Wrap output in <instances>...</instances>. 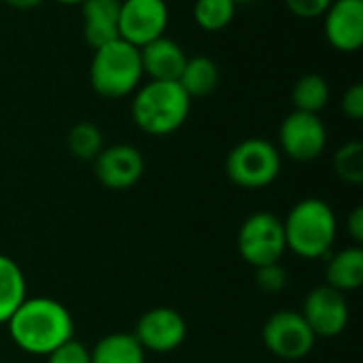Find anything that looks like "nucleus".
I'll use <instances>...</instances> for the list:
<instances>
[{
	"mask_svg": "<svg viewBox=\"0 0 363 363\" xmlns=\"http://www.w3.org/2000/svg\"><path fill=\"white\" fill-rule=\"evenodd\" d=\"M13 345L34 357H47L57 347L74 338V319L70 311L49 298H26L4 323Z\"/></svg>",
	"mask_w": 363,
	"mask_h": 363,
	"instance_id": "nucleus-1",
	"label": "nucleus"
},
{
	"mask_svg": "<svg viewBox=\"0 0 363 363\" xmlns=\"http://www.w3.org/2000/svg\"><path fill=\"white\" fill-rule=\"evenodd\" d=\"M191 102L179 81H145L132 94L130 115L147 136H170L187 121Z\"/></svg>",
	"mask_w": 363,
	"mask_h": 363,
	"instance_id": "nucleus-2",
	"label": "nucleus"
},
{
	"mask_svg": "<svg viewBox=\"0 0 363 363\" xmlns=\"http://www.w3.org/2000/svg\"><path fill=\"white\" fill-rule=\"evenodd\" d=\"M287 251L302 259H325L338 236L334 208L321 198H304L283 219Z\"/></svg>",
	"mask_w": 363,
	"mask_h": 363,
	"instance_id": "nucleus-3",
	"label": "nucleus"
},
{
	"mask_svg": "<svg viewBox=\"0 0 363 363\" xmlns=\"http://www.w3.org/2000/svg\"><path fill=\"white\" fill-rule=\"evenodd\" d=\"M145 72L140 64V51L115 38L98 49H94L89 62V85L106 100H121L132 96L143 83Z\"/></svg>",
	"mask_w": 363,
	"mask_h": 363,
	"instance_id": "nucleus-4",
	"label": "nucleus"
},
{
	"mask_svg": "<svg viewBox=\"0 0 363 363\" xmlns=\"http://www.w3.org/2000/svg\"><path fill=\"white\" fill-rule=\"evenodd\" d=\"M283 170L279 147L266 138H245L225 157V174L240 189L270 187Z\"/></svg>",
	"mask_w": 363,
	"mask_h": 363,
	"instance_id": "nucleus-5",
	"label": "nucleus"
},
{
	"mask_svg": "<svg viewBox=\"0 0 363 363\" xmlns=\"http://www.w3.org/2000/svg\"><path fill=\"white\" fill-rule=\"evenodd\" d=\"M238 255L253 268L277 264L287 251L283 219L270 211H257L249 215L236 236Z\"/></svg>",
	"mask_w": 363,
	"mask_h": 363,
	"instance_id": "nucleus-6",
	"label": "nucleus"
},
{
	"mask_svg": "<svg viewBox=\"0 0 363 363\" xmlns=\"http://www.w3.org/2000/svg\"><path fill=\"white\" fill-rule=\"evenodd\" d=\"M264 347L283 362H300L315 349L317 336L300 315V311H277L262 328Z\"/></svg>",
	"mask_w": 363,
	"mask_h": 363,
	"instance_id": "nucleus-7",
	"label": "nucleus"
},
{
	"mask_svg": "<svg viewBox=\"0 0 363 363\" xmlns=\"http://www.w3.org/2000/svg\"><path fill=\"white\" fill-rule=\"evenodd\" d=\"M279 151L281 155L308 164L319 160L328 149V128L319 115L291 111L279 128Z\"/></svg>",
	"mask_w": 363,
	"mask_h": 363,
	"instance_id": "nucleus-8",
	"label": "nucleus"
},
{
	"mask_svg": "<svg viewBox=\"0 0 363 363\" xmlns=\"http://www.w3.org/2000/svg\"><path fill=\"white\" fill-rule=\"evenodd\" d=\"M170 9L166 0H121L119 6V38L136 49L166 36Z\"/></svg>",
	"mask_w": 363,
	"mask_h": 363,
	"instance_id": "nucleus-9",
	"label": "nucleus"
},
{
	"mask_svg": "<svg viewBox=\"0 0 363 363\" xmlns=\"http://www.w3.org/2000/svg\"><path fill=\"white\" fill-rule=\"evenodd\" d=\"M132 336L145 349V353H172L183 347L187 338L185 317L170 306H155L140 315Z\"/></svg>",
	"mask_w": 363,
	"mask_h": 363,
	"instance_id": "nucleus-10",
	"label": "nucleus"
},
{
	"mask_svg": "<svg viewBox=\"0 0 363 363\" xmlns=\"http://www.w3.org/2000/svg\"><path fill=\"white\" fill-rule=\"evenodd\" d=\"M300 315L317 338H336L347 330L351 308L347 294L330 285H319L306 294Z\"/></svg>",
	"mask_w": 363,
	"mask_h": 363,
	"instance_id": "nucleus-11",
	"label": "nucleus"
},
{
	"mask_svg": "<svg viewBox=\"0 0 363 363\" xmlns=\"http://www.w3.org/2000/svg\"><path fill=\"white\" fill-rule=\"evenodd\" d=\"M145 155L138 147L117 143L104 147L94 160V172L102 187L113 191H125L134 187L145 174Z\"/></svg>",
	"mask_w": 363,
	"mask_h": 363,
	"instance_id": "nucleus-12",
	"label": "nucleus"
},
{
	"mask_svg": "<svg viewBox=\"0 0 363 363\" xmlns=\"http://www.w3.org/2000/svg\"><path fill=\"white\" fill-rule=\"evenodd\" d=\"M323 36L340 53H357L363 45V0H334L323 13Z\"/></svg>",
	"mask_w": 363,
	"mask_h": 363,
	"instance_id": "nucleus-13",
	"label": "nucleus"
},
{
	"mask_svg": "<svg viewBox=\"0 0 363 363\" xmlns=\"http://www.w3.org/2000/svg\"><path fill=\"white\" fill-rule=\"evenodd\" d=\"M138 51L143 72L145 77H149V81H179L187 55L177 40L160 36L149 45L140 47Z\"/></svg>",
	"mask_w": 363,
	"mask_h": 363,
	"instance_id": "nucleus-14",
	"label": "nucleus"
},
{
	"mask_svg": "<svg viewBox=\"0 0 363 363\" xmlns=\"http://www.w3.org/2000/svg\"><path fill=\"white\" fill-rule=\"evenodd\" d=\"M79 6L83 19V38L91 49L119 38L121 0H83Z\"/></svg>",
	"mask_w": 363,
	"mask_h": 363,
	"instance_id": "nucleus-15",
	"label": "nucleus"
},
{
	"mask_svg": "<svg viewBox=\"0 0 363 363\" xmlns=\"http://www.w3.org/2000/svg\"><path fill=\"white\" fill-rule=\"evenodd\" d=\"M325 264V285L338 289L340 294L357 291L363 285V249L353 245L330 253Z\"/></svg>",
	"mask_w": 363,
	"mask_h": 363,
	"instance_id": "nucleus-16",
	"label": "nucleus"
},
{
	"mask_svg": "<svg viewBox=\"0 0 363 363\" xmlns=\"http://www.w3.org/2000/svg\"><path fill=\"white\" fill-rule=\"evenodd\" d=\"M26 298L28 283L23 270L13 257L0 253V325L11 319V315L21 306Z\"/></svg>",
	"mask_w": 363,
	"mask_h": 363,
	"instance_id": "nucleus-17",
	"label": "nucleus"
},
{
	"mask_svg": "<svg viewBox=\"0 0 363 363\" xmlns=\"http://www.w3.org/2000/svg\"><path fill=\"white\" fill-rule=\"evenodd\" d=\"M91 363H145V349L132 334L113 332L89 349Z\"/></svg>",
	"mask_w": 363,
	"mask_h": 363,
	"instance_id": "nucleus-18",
	"label": "nucleus"
},
{
	"mask_svg": "<svg viewBox=\"0 0 363 363\" xmlns=\"http://www.w3.org/2000/svg\"><path fill=\"white\" fill-rule=\"evenodd\" d=\"M219 79H221V72L215 60L206 55H194V57H187L183 72L179 77V85L194 100V98H204L213 94L219 85Z\"/></svg>",
	"mask_w": 363,
	"mask_h": 363,
	"instance_id": "nucleus-19",
	"label": "nucleus"
},
{
	"mask_svg": "<svg viewBox=\"0 0 363 363\" xmlns=\"http://www.w3.org/2000/svg\"><path fill=\"white\" fill-rule=\"evenodd\" d=\"M330 96H332V89H330L328 79L317 72H308L300 77L291 87L294 111H302V113L319 115L330 104Z\"/></svg>",
	"mask_w": 363,
	"mask_h": 363,
	"instance_id": "nucleus-20",
	"label": "nucleus"
},
{
	"mask_svg": "<svg viewBox=\"0 0 363 363\" xmlns=\"http://www.w3.org/2000/svg\"><path fill=\"white\" fill-rule=\"evenodd\" d=\"M66 147L72 157H77L81 162H94L98 157V153L104 149L102 130L91 121H79L68 130Z\"/></svg>",
	"mask_w": 363,
	"mask_h": 363,
	"instance_id": "nucleus-21",
	"label": "nucleus"
},
{
	"mask_svg": "<svg viewBox=\"0 0 363 363\" xmlns=\"http://www.w3.org/2000/svg\"><path fill=\"white\" fill-rule=\"evenodd\" d=\"M236 9L232 0H196L194 21L204 32H221L234 21Z\"/></svg>",
	"mask_w": 363,
	"mask_h": 363,
	"instance_id": "nucleus-22",
	"label": "nucleus"
},
{
	"mask_svg": "<svg viewBox=\"0 0 363 363\" xmlns=\"http://www.w3.org/2000/svg\"><path fill=\"white\" fill-rule=\"evenodd\" d=\"M334 172L342 183L362 185L363 183V145L359 140L345 143L334 153Z\"/></svg>",
	"mask_w": 363,
	"mask_h": 363,
	"instance_id": "nucleus-23",
	"label": "nucleus"
},
{
	"mask_svg": "<svg viewBox=\"0 0 363 363\" xmlns=\"http://www.w3.org/2000/svg\"><path fill=\"white\" fill-rule=\"evenodd\" d=\"M287 270L281 266V262L277 264H266L255 268V285L259 291L268 294V296H277L287 287Z\"/></svg>",
	"mask_w": 363,
	"mask_h": 363,
	"instance_id": "nucleus-24",
	"label": "nucleus"
},
{
	"mask_svg": "<svg viewBox=\"0 0 363 363\" xmlns=\"http://www.w3.org/2000/svg\"><path fill=\"white\" fill-rule=\"evenodd\" d=\"M47 363H91V355L81 340L70 338L68 342H64L47 355Z\"/></svg>",
	"mask_w": 363,
	"mask_h": 363,
	"instance_id": "nucleus-25",
	"label": "nucleus"
},
{
	"mask_svg": "<svg viewBox=\"0 0 363 363\" xmlns=\"http://www.w3.org/2000/svg\"><path fill=\"white\" fill-rule=\"evenodd\" d=\"M334 0H285L287 11L298 19H321Z\"/></svg>",
	"mask_w": 363,
	"mask_h": 363,
	"instance_id": "nucleus-26",
	"label": "nucleus"
},
{
	"mask_svg": "<svg viewBox=\"0 0 363 363\" xmlns=\"http://www.w3.org/2000/svg\"><path fill=\"white\" fill-rule=\"evenodd\" d=\"M340 111L347 119L351 121H362L363 119V85L353 83L340 98Z\"/></svg>",
	"mask_w": 363,
	"mask_h": 363,
	"instance_id": "nucleus-27",
	"label": "nucleus"
},
{
	"mask_svg": "<svg viewBox=\"0 0 363 363\" xmlns=\"http://www.w3.org/2000/svg\"><path fill=\"white\" fill-rule=\"evenodd\" d=\"M347 232L351 240L359 247L363 242V206H355L347 219Z\"/></svg>",
	"mask_w": 363,
	"mask_h": 363,
	"instance_id": "nucleus-28",
	"label": "nucleus"
},
{
	"mask_svg": "<svg viewBox=\"0 0 363 363\" xmlns=\"http://www.w3.org/2000/svg\"><path fill=\"white\" fill-rule=\"evenodd\" d=\"M2 2H6L15 11H32V9L40 6L45 0H2Z\"/></svg>",
	"mask_w": 363,
	"mask_h": 363,
	"instance_id": "nucleus-29",
	"label": "nucleus"
},
{
	"mask_svg": "<svg viewBox=\"0 0 363 363\" xmlns=\"http://www.w3.org/2000/svg\"><path fill=\"white\" fill-rule=\"evenodd\" d=\"M57 4H64V6H74V4H81L83 0H55Z\"/></svg>",
	"mask_w": 363,
	"mask_h": 363,
	"instance_id": "nucleus-30",
	"label": "nucleus"
},
{
	"mask_svg": "<svg viewBox=\"0 0 363 363\" xmlns=\"http://www.w3.org/2000/svg\"><path fill=\"white\" fill-rule=\"evenodd\" d=\"M232 2L238 6V4H249V2H255V0H232Z\"/></svg>",
	"mask_w": 363,
	"mask_h": 363,
	"instance_id": "nucleus-31",
	"label": "nucleus"
},
{
	"mask_svg": "<svg viewBox=\"0 0 363 363\" xmlns=\"http://www.w3.org/2000/svg\"><path fill=\"white\" fill-rule=\"evenodd\" d=\"M0 363H4V362H0Z\"/></svg>",
	"mask_w": 363,
	"mask_h": 363,
	"instance_id": "nucleus-32",
	"label": "nucleus"
},
{
	"mask_svg": "<svg viewBox=\"0 0 363 363\" xmlns=\"http://www.w3.org/2000/svg\"><path fill=\"white\" fill-rule=\"evenodd\" d=\"M0 2H2V0H0Z\"/></svg>",
	"mask_w": 363,
	"mask_h": 363,
	"instance_id": "nucleus-33",
	"label": "nucleus"
}]
</instances>
